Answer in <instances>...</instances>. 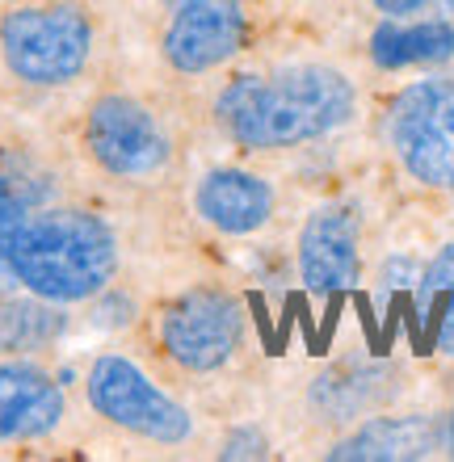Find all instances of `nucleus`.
Segmentation results:
<instances>
[{"instance_id": "0eeeda50", "label": "nucleus", "mask_w": 454, "mask_h": 462, "mask_svg": "<svg viewBox=\"0 0 454 462\" xmlns=\"http://www.w3.org/2000/svg\"><path fill=\"white\" fill-rule=\"evenodd\" d=\"M245 337V316L232 294L194 286L181 299H172L160 316V345L181 370L210 374L219 365L232 362Z\"/></svg>"}, {"instance_id": "412c9836", "label": "nucleus", "mask_w": 454, "mask_h": 462, "mask_svg": "<svg viewBox=\"0 0 454 462\" xmlns=\"http://www.w3.org/2000/svg\"><path fill=\"white\" fill-rule=\"evenodd\" d=\"M450 13H454V0H450Z\"/></svg>"}, {"instance_id": "aec40b11", "label": "nucleus", "mask_w": 454, "mask_h": 462, "mask_svg": "<svg viewBox=\"0 0 454 462\" xmlns=\"http://www.w3.org/2000/svg\"><path fill=\"white\" fill-rule=\"evenodd\" d=\"M450 446H454V420H450Z\"/></svg>"}, {"instance_id": "f3484780", "label": "nucleus", "mask_w": 454, "mask_h": 462, "mask_svg": "<svg viewBox=\"0 0 454 462\" xmlns=\"http://www.w3.org/2000/svg\"><path fill=\"white\" fill-rule=\"evenodd\" d=\"M261 454H265V441L253 438V433H236L223 446V458H261Z\"/></svg>"}, {"instance_id": "4468645a", "label": "nucleus", "mask_w": 454, "mask_h": 462, "mask_svg": "<svg viewBox=\"0 0 454 462\" xmlns=\"http://www.w3.org/2000/svg\"><path fill=\"white\" fill-rule=\"evenodd\" d=\"M60 303L47 299H0V353H34L47 349L63 332V316L55 311Z\"/></svg>"}, {"instance_id": "20e7f679", "label": "nucleus", "mask_w": 454, "mask_h": 462, "mask_svg": "<svg viewBox=\"0 0 454 462\" xmlns=\"http://www.w3.org/2000/svg\"><path fill=\"white\" fill-rule=\"evenodd\" d=\"M85 395L93 412L106 416L110 425L135 433V438L160 441V446H181L194 433V416L181 403L164 395L135 362H126L118 353H106L93 362L85 378Z\"/></svg>"}, {"instance_id": "6ab92c4d", "label": "nucleus", "mask_w": 454, "mask_h": 462, "mask_svg": "<svg viewBox=\"0 0 454 462\" xmlns=\"http://www.w3.org/2000/svg\"><path fill=\"white\" fill-rule=\"evenodd\" d=\"M442 349L454 353V294H450V303H446V316H442Z\"/></svg>"}, {"instance_id": "f257e3e1", "label": "nucleus", "mask_w": 454, "mask_h": 462, "mask_svg": "<svg viewBox=\"0 0 454 462\" xmlns=\"http://www.w3.org/2000/svg\"><path fill=\"white\" fill-rule=\"evenodd\" d=\"M219 126L248 152L295 147L332 134L354 114V85L332 68L299 63L273 76H240L219 93Z\"/></svg>"}, {"instance_id": "6e6552de", "label": "nucleus", "mask_w": 454, "mask_h": 462, "mask_svg": "<svg viewBox=\"0 0 454 462\" xmlns=\"http://www.w3.org/2000/svg\"><path fill=\"white\" fill-rule=\"evenodd\" d=\"M245 42V13L236 0H181L164 30V60L185 76L215 72Z\"/></svg>"}, {"instance_id": "ddd939ff", "label": "nucleus", "mask_w": 454, "mask_h": 462, "mask_svg": "<svg viewBox=\"0 0 454 462\" xmlns=\"http://www.w3.org/2000/svg\"><path fill=\"white\" fill-rule=\"evenodd\" d=\"M433 450V429L425 420H370L362 433L341 441L332 458H421Z\"/></svg>"}, {"instance_id": "f03ea898", "label": "nucleus", "mask_w": 454, "mask_h": 462, "mask_svg": "<svg viewBox=\"0 0 454 462\" xmlns=\"http://www.w3.org/2000/svg\"><path fill=\"white\" fill-rule=\"evenodd\" d=\"M118 269L114 231L76 207L22 215L9 240V273L47 303H85Z\"/></svg>"}, {"instance_id": "a211bd4d", "label": "nucleus", "mask_w": 454, "mask_h": 462, "mask_svg": "<svg viewBox=\"0 0 454 462\" xmlns=\"http://www.w3.org/2000/svg\"><path fill=\"white\" fill-rule=\"evenodd\" d=\"M425 0H375V9L387 13V17H404V13H417Z\"/></svg>"}, {"instance_id": "7ed1b4c3", "label": "nucleus", "mask_w": 454, "mask_h": 462, "mask_svg": "<svg viewBox=\"0 0 454 462\" xmlns=\"http://www.w3.org/2000/svg\"><path fill=\"white\" fill-rule=\"evenodd\" d=\"M93 22L80 5H17L0 17V60L22 85L60 88L85 72Z\"/></svg>"}, {"instance_id": "2eb2a0df", "label": "nucleus", "mask_w": 454, "mask_h": 462, "mask_svg": "<svg viewBox=\"0 0 454 462\" xmlns=\"http://www.w3.org/2000/svg\"><path fill=\"white\" fill-rule=\"evenodd\" d=\"M438 294H454V244H446L442 253L433 256V265L421 278V303H433Z\"/></svg>"}, {"instance_id": "423d86ee", "label": "nucleus", "mask_w": 454, "mask_h": 462, "mask_svg": "<svg viewBox=\"0 0 454 462\" xmlns=\"http://www.w3.org/2000/svg\"><path fill=\"white\" fill-rule=\"evenodd\" d=\"M85 147L110 177L139 181V177H156L169 169L172 143L160 118L139 106L135 97L123 93H106L88 106L85 118Z\"/></svg>"}, {"instance_id": "39448f33", "label": "nucleus", "mask_w": 454, "mask_h": 462, "mask_svg": "<svg viewBox=\"0 0 454 462\" xmlns=\"http://www.w3.org/2000/svg\"><path fill=\"white\" fill-rule=\"evenodd\" d=\"M392 147L421 185H454V85L417 80L392 106Z\"/></svg>"}, {"instance_id": "dca6fc26", "label": "nucleus", "mask_w": 454, "mask_h": 462, "mask_svg": "<svg viewBox=\"0 0 454 462\" xmlns=\"http://www.w3.org/2000/svg\"><path fill=\"white\" fill-rule=\"evenodd\" d=\"M17 223H22V207H17L9 181L0 177V269H9V240L17 231Z\"/></svg>"}, {"instance_id": "9b49d317", "label": "nucleus", "mask_w": 454, "mask_h": 462, "mask_svg": "<svg viewBox=\"0 0 454 462\" xmlns=\"http://www.w3.org/2000/svg\"><path fill=\"white\" fill-rule=\"evenodd\" d=\"M198 215L219 227L223 236H248L270 223L273 215V189L270 181H261L257 172L245 169H215L198 181L194 194Z\"/></svg>"}, {"instance_id": "1a4fd4ad", "label": "nucleus", "mask_w": 454, "mask_h": 462, "mask_svg": "<svg viewBox=\"0 0 454 462\" xmlns=\"http://www.w3.org/2000/svg\"><path fill=\"white\" fill-rule=\"evenodd\" d=\"M68 403L60 383L30 362H0V446L47 438L60 429Z\"/></svg>"}, {"instance_id": "f8f14e48", "label": "nucleus", "mask_w": 454, "mask_h": 462, "mask_svg": "<svg viewBox=\"0 0 454 462\" xmlns=\"http://www.w3.org/2000/svg\"><path fill=\"white\" fill-rule=\"evenodd\" d=\"M370 55L379 68H408V63H442L454 55L450 22H417V25H379L370 38Z\"/></svg>"}, {"instance_id": "9d476101", "label": "nucleus", "mask_w": 454, "mask_h": 462, "mask_svg": "<svg viewBox=\"0 0 454 462\" xmlns=\"http://www.w3.org/2000/svg\"><path fill=\"white\" fill-rule=\"evenodd\" d=\"M299 273L316 294L349 291L357 282V223L349 210L324 207L303 223Z\"/></svg>"}]
</instances>
